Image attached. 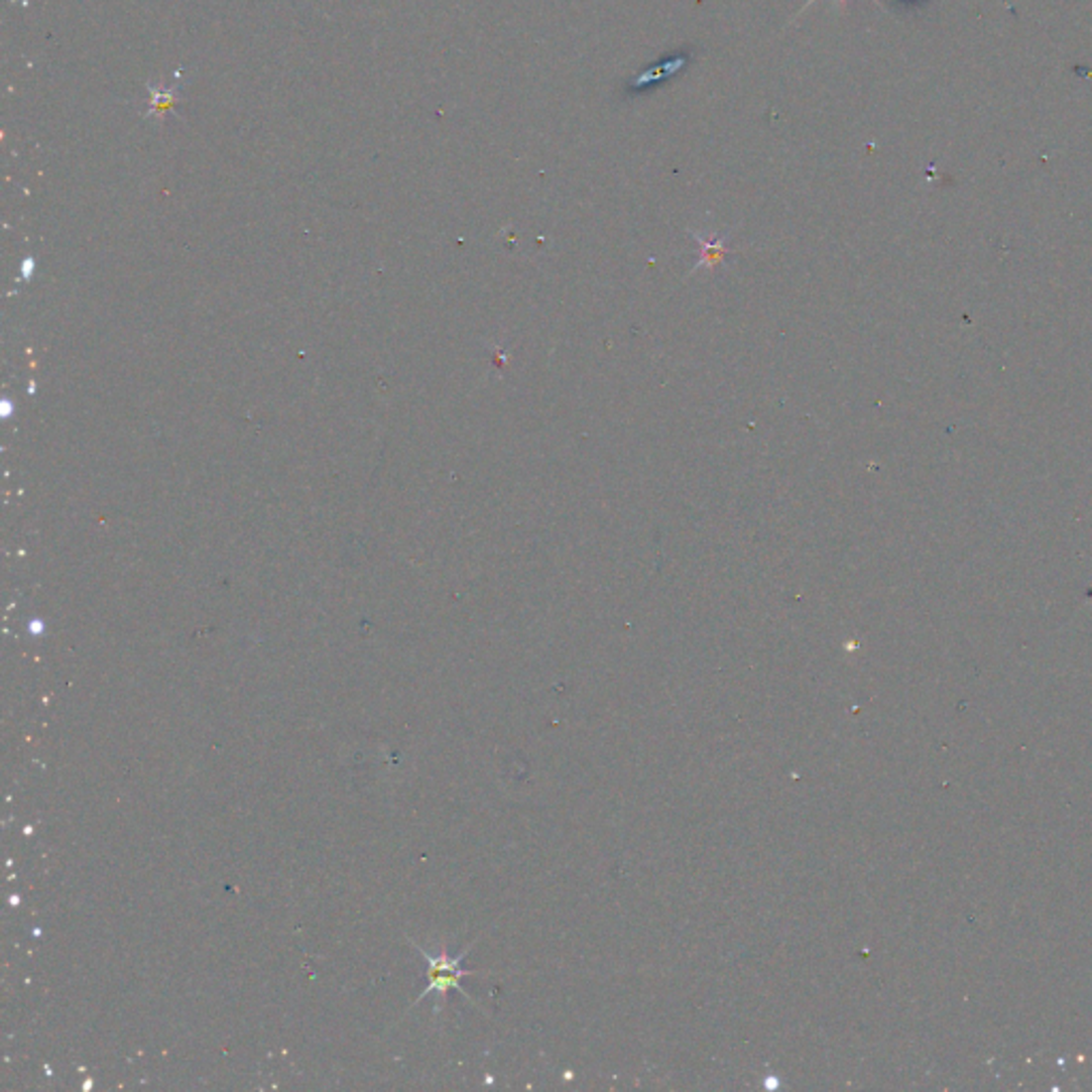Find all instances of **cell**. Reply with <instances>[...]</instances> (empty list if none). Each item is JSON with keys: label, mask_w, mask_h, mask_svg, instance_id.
Here are the masks:
<instances>
[{"label": "cell", "mask_w": 1092, "mask_h": 1092, "mask_svg": "<svg viewBox=\"0 0 1092 1092\" xmlns=\"http://www.w3.org/2000/svg\"><path fill=\"white\" fill-rule=\"evenodd\" d=\"M470 947H472V945H467V947L463 949V952L457 954V956H448L446 949H442V952H439V954H431V952H425L423 947L417 945V949L423 954L425 962L429 964V971H427L429 984H427V988H425L423 995L419 997V1001H423L427 995H437V1001H439V1003H444L448 992H450V990H457V992H461L463 997H467V999H470V1001L476 1005V1001L470 997V992H465L463 986H461L463 977L474 975V971H467V969L461 967V962H463L465 954L470 952Z\"/></svg>", "instance_id": "cell-1"}, {"label": "cell", "mask_w": 1092, "mask_h": 1092, "mask_svg": "<svg viewBox=\"0 0 1092 1092\" xmlns=\"http://www.w3.org/2000/svg\"><path fill=\"white\" fill-rule=\"evenodd\" d=\"M685 64H687V56H674V59L662 62L660 66L649 68L647 73H643V75H638L632 86L634 88H645L647 83H660L662 79L670 77L672 73H676V70H680Z\"/></svg>", "instance_id": "cell-2"}, {"label": "cell", "mask_w": 1092, "mask_h": 1092, "mask_svg": "<svg viewBox=\"0 0 1092 1092\" xmlns=\"http://www.w3.org/2000/svg\"><path fill=\"white\" fill-rule=\"evenodd\" d=\"M693 237H696L700 241V246H702V265L704 267H715V263H719L723 254L728 252L726 244H723V239L711 241V239H706L698 233H693Z\"/></svg>", "instance_id": "cell-3"}, {"label": "cell", "mask_w": 1092, "mask_h": 1092, "mask_svg": "<svg viewBox=\"0 0 1092 1092\" xmlns=\"http://www.w3.org/2000/svg\"><path fill=\"white\" fill-rule=\"evenodd\" d=\"M813 3H817V0H806V5L802 7V11H806V9H808V7H811ZM836 3H839V5L843 7V5H845V0H836ZM875 3H879V0H875ZM802 11H800V13H802Z\"/></svg>", "instance_id": "cell-4"}, {"label": "cell", "mask_w": 1092, "mask_h": 1092, "mask_svg": "<svg viewBox=\"0 0 1092 1092\" xmlns=\"http://www.w3.org/2000/svg\"><path fill=\"white\" fill-rule=\"evenodd\" d=\"M899 3H913V0H899Z\"/></svg>", "instance_id": "cell-5"}]
</instances>
